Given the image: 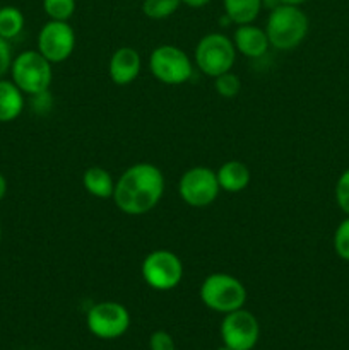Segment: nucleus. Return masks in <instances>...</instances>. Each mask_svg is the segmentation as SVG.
<instances>
[{"label": "nucleus", "mask_w": 349, "mask_h": 350, "mask_svg": "<svg viewBox=\"0 0 349 350\" xmlns=\"http://www.w3.org/2000/svg\"><path fill=\"white\" fill-rule=\"evenodd\" d=\"M164 176L151 163L127 167L115 183L113 202L127 215H142L153 211L164 195Z\"/></svg>", "instance_id": "nucleus-1"}, {"label": "nucleus", "mask_w": 349, "mask_h": 350, "mask_svg": "<svg viewBox=\"0 0 349 350\" xmlns=\"http://www.w3.org/2000/svg\"><path fill=\"white\" fill-rule=\"evenodd\" d=\"M149 68L154 77L166 85L185 84L194 74V65L181 48L161 44L149 57Z\"/></svg>", "instance_id": "nucleus-7"}, {"label": "nucleus", "mask_w": 349, "mask_h": 350, "mask_svg": "<svg viewBox=\"0 0 349 350\" xmlns=\"http://www.w3.org/2000/svg\"><path fill=\"white\" fill-rule=\"evenodd\" d=\"M212 0H181L183 5L192 7V9H201V7H205L207 3H211Z\"/></svg>", "instance_id": "nucleus-26"}, {"label": "nucleus", "mask_w": 349, "mask_h": 350, "mask_svg": "<svg viewBox=\"0 0 349 350\" xmlns=\"http://www.w3.org/2000/svg\"><path fill=\"white\" fill-rule=\"evenodd\" d=\"M75 0H43V10L50 21H68L75 12Z\"/></svg>", "instance_id": "nucleus-20"}, {"label": "nucleus", "mask_w": 349, "mask_h": 350, "mask_svg": "<svg viewBox=\"0 0 349 350\" xmlns=\"http://www.w3.org/2000/svg\"><path fill=\"white\" fill-rule=\"evenodd\" d=\"M149 350H177V345L168 332L156 330L149 337Z\"/></svg>", "instance_id": "nucleus-24"}, {"label": "nucleus", "mask_w": 349, "mask_h": 350, "mask_svg": "<svg viewBox=\"0 0 349 350\" xmlns=\"http://www.w3.org/2000/svg\"><path fill=\"white\" fill-rule=\"evenodd\" d=\"M221 338L231 350H252L260 338L259 320L245 308L231 311L222 318Z\"/></svg>", "instance_id": "nucleus-10"}, {"label": "nucleus", "mask_w": 349, "mask_h": 350, "mask_svg": "<svg viewBox=\"0 0 349 350\" xmlns=\"http://www.w3.org/2000/svg\"><path fill=\"white\" fill-rule=\"evenodd\" d=\"M24 29L23 10L14 5L0 7V38L10 41L19 36Z\"/></svg>", "instance_id": "nucleus-18"}, {"label": "nucleus", "mask_w": 349, "mask_h": 350, "mask_svg": "<svg viewBox=\"0 0 349 350\" xmlns=\"http://www.w3.org/2000/svg\"><path fill=\"white\" fill-rule=\"evenodd\" d=\"M219 188L218 174L211 167L195 166L185 171L178 183V193L181 200L195 208L209 207L218 198Z\"/></svg>", "instance_id": "nucleus-9"}, {"label": "nucleus", "mask_w": 349, "mask_h": 350, "mask_svg": "<svg viewBox=\"0 0 349 350\" xmlns=\"http://www.w3.org/2000/svg\"><path fill=\"white\" fill-rule=\"evenodd\" d=\"M216 174L219 188L228 193H240L250 183V170L242 161H228L216 171Z\"/></svg>", "instance_id": "nucleus-14"}, {"label": "nucleus", "mask_w": 349, "mask_h": 350, "mask_svg": "<svg viewBox=\"0 0 349 350\" xmlns=\"http://www.w3.org/2000/svg\"><path fill=\"white\" fill-rule=\"evenodd\" d=\"M198 296L205 308L216 311V313L228 314L245 306L246 287L236 277L218 272L205 277L201 291H198Z\"/></svg>", "instance_id": "nucleus-3"}, {"label": "nucleus", "mask_w": 349, "mask_h": 350, "mask_svg": "<svg viewBox=\"0 0 349 350\" xmlns=\"http://www.w3.org/2000/svg\"><path fill=\"white\" fill-rule=\"evenodd\" d=\"M0 241H2V226H0Z\"/></svg>", "instance_id": "nucleus-31"}, {"label": "nucleus", "mask_w": 349, "mask_h": 350, "mask_svg": "<svg viewBox=\"0 0 349 350\" xmlns=\"http://www.w3.org/2000/svg\"><path fill=\"white\" fill-rule=\"evenodd\" d=\"M222 9L231 23L252 24L262 10V0H222Z\"/></svg>", "instance_id": "nucleus-17"}, {"label": "nucleus", "mask_w": 349, "mask_h": 350, "mask_svg": "<svg viewBox=\"0 0 349 350\" xmlns=\"http://www.w3.org/2000/svg\"><path fill=\"white\" fill-rule=\"evenodd\" d=\"M332 245H334L335 255L344 262H349V215L335 228Z\"/></svg>", "instance_id": "nucleus-22"}, {"label": "nucleus", "mask_w": 349, "mask_h": 350, "mask_svg": "<svg viewBox=\"0 0 349 350\" xmlns=\"http://www.w3.org/2000/svg\"><path fill=\"white\" fill-rule=\"evenodd\" d=\"M7 195V180L2 173H0V200H3V197Z\"/></svg>", "instance_id": "nucleus-27"}, {"label": "nucleus", "mask_w": 349, "mask_h": 350, "mask_svg": "<svg viewBox=\"0 0 349 350\" xmlns=\"http://www.w3.org/2000/svg\"><path fill=\"white\" fill-rule=\"evenodd\" d=\"M281 5V0H262V9L267 7V9H276V7Z\"/></svg>", "instance_id": "nucleus-28"}, {"label": "nucleus", "mask_w": 349, "mask_h": 350, "mask_svg": "<svg viewBox=\"0 0 349 350\" xmlns=\"http://www.w3.org/2000/svg\"><path fill=\"white\" fill-rule=\"evenodd\" d=\"M218 350H231V349H229V347H226V345H224V344H222V345H221V347H219Z\"/></svg>", "instance_id": "nucleus-30"}, {"label": "nucleus", "mask_w": 349, "mask_h": 350, "mask_svg": "<svg viewBox=\"0 0 349 350\" xmlns=\"http://www.w3.org/2000/svg\"><path fill=\"white\" fill-rule=\"evenodd\" d=\"M12 51H10L9 41L0 38V79L5 77L10 72V65H12Z\"/></svg>", "instance_id": "nucleus-25"}, {"label": "nucleus", "mask_w": 349, "mask_h": 350, "mask_svg": "<svg viewBox=\"0 0 349 350\" xmlns=\"http://www.w3.org/2000/svg\"><path fill=\"white\" fill-rule=\"evenodd\" d=\"M88 330L101 340H115L130 328V313L123 304L103 301L94 304L86 314Z\"/></svg>", "instance_id": "nucleus-8"}, {"label": "nucleus", "mask_w": 349, "mask_h": 350, "mask_svg": "<svg viewBox=\"0 0 349 350\" xmlns=\"http://www.w3.org/2000/svg\"><path fill=\"white\" fill-rule=\"evenodd\" d=\"M214 89L221 98H236L238 92L242 91V81H240L238 75L233 74L231 70L224 72V74L214 77Z\"/></svg>", "instance_id": "nucleus-21"}, {"label": "nucleus", "mask_w": 349, "mask_h": 350, "mask_svg": "<svg viewBox=\"0 0 349 350\" xmlns=\"http://www.w3.org/2000/svg\"><path fill=\"white\" fill-rule=\"evenodd\" d=\"M263 29L269 38L270 46L287 51L303 43L310 29V21L301 7L281 3L279 7L270 10Z\"/></svg>", "instance_id": "nucleus-2"}, {"label": "nucleus", "mask_w": 349, "mask_h": 350, "mask_svg": "<svg viewBox=\"0 0 349 350\" xmlns=\"http://www.w3.org/2000/svg\"><path fill=\"white\" fill-rule=\"evenodd\" d=\"M335 202H337L339 208L346 215H349V167L342 171L337 183H335Z\"/></svg>", "instance_id": "nucleus-23"}, {"label": "nucleus", "mask_w": 349, "mask_h": 350, "mask_svg": "<svg viewBox=\"0 0 349 350\" xmlns=\"http://www.w3.org/2000/svg\"><path fill=\"white\" fill-rule=\"evenodd\" d=\"M142 68V58L135 48L122 46L112 55L108 65L109 79L116 85H129L139 77Z\"/></svg>", "instance_id": "nucleus-12"}, {"label": "nucleus", "mask_w": 349, "mask_h": 350, "mask_svg": "<svg viewBox=\"0 0 349 350\" xmlns=\"http://www.w3.org/2000/svg\"><path fill=\"white\" fill-rule=\"evenodd\" d=\"M82 185H84L86 191L96 198H113V191H115V181H113L109 171L105 167L92 166L84 171L82 176Z\"/></svg>", "instance_id": "nucleus-16"}, {"label": "nucleus", "mask_w": 349, "mask_h": 350, "mask_svg": "<svg viewBox=\"0 0 349 350\" xmlns=\"http://www.w3.org/2000/svg\"><path fill=\"white\" fill-rule=\"evenodd\" d=\"M194 58L198 70L214 79L231 70L236 60L235 43L222 33H209L195 46Z\"/></svg>", "instance_id": "nucleus-5"}, {"label": "nucleus", "mask_w": 349, "mask_h": 350, "mask_svg": "<svg viewBox=\"0 0 349 350\" xmlns=\"http://www.w3.org/2000/svg\"><path fill=\"white\" fill-rule=\"evenodd\" d=\"M24 109V92L12 81L0 79V123H10Z\"/></svg>", "instance_id": "nucleus-15"}, {"label": "nucleus", "mask_w": 349, "mask_h": 350, "mask_svg": "<svg viewBox=\"0 0 349 350\" xmlns=\"http://www.w3.org/2000/svg\"><path fill=\"white\" fill-rule=\"evenodd\" d=\"M181 5V0H144L142 12L144 16L153 21L168 19L173 16Z\"/></svg>", "instance_id": "nucleus-19"}, {"label": "nucleus", "mask_w": 349, "mask_h": 350, "mask_svg": "<svg viewBox=\"0 0 349 350\" xmlns=\"http://www.w3.org/2000/svg\"><path fill=\"white\" fill-rule=\"evenodd\" d=\"M307 2L308 0H281V3H284V5H296V7H301Z\"/></svg>", "instance_id": "nucleus-29"}, {"label": "nucleus", "mask_w": 349, "mask_h": 350, "mask_svg": "<svg viewBox=\"0 0 349 350\" xmlns=\"http://www.w3.org/2000/svg\"><path fill=\"white\" fill-rule=\"evenodd\" d=\"M10 77L24 94H43L48 92L53 79L51 62H48L38 50H26L12 60Z\"/></svg>", "instance_id": "nucleus-4"}, {"label": "nucleus", "mask_w": 349, "mask_h": 350, "mask_svg": "<svg viewBox=\"0 0 349 350\" xmlns=\"http://www.w3.org/2000/svg\"><path fill=\"white\" fill-rule=\"evenodd\" d=\"M233 43L236 51L248 58H260L269 51V38L266 29L255 26V24H242L236 27L233 34Z\"/></svg>", "instance_id": "nucleus-13"}, {"label": "nucleus", "mask_w": 349, "mask_h": 350, "mask_svg": "<svg viewBox=\"0 0 349 350\" xmlns=\"http://www.w3.org/2000/svg\"><path fill=\"white\" fill-rule=\"evenodd\" d=\"M140 273L151 289L166 293L178 287L183 279V263L177 253L170 250H156L146 255L140 265Z\"/></svg>", "instance_id": "nucleus-6"}, {"label": "nucleus", "mask_w": 349, "mask_h": 350, "mask_svg": "<svg viewBox=\"0 0 349 350\" xmlns=\"http://www.w3.org/2000/svg\"><path fill=\"white\" fill-rule=\"evenodd\" d=\"M75 48L74 27L68 21H48L38 34V51L51 64L65 62Z\"/></svg>", "instance_id": "nucleus-11"}]
</instances>
